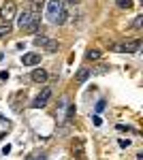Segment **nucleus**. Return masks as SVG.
Returning a JSON list of instances; mask_svg holds the SVG:
<instances>
[{"label":"nucleus","instance_id":"nucleus-1","mask_svg":"<svg viewBox=\"0 0 143 160\" xmlns=\"http://www.w3.org/2000/svg\"><path fill=\"white\" fill-rule=\"evenodd\" d=\"M45 15H47V19H49V24H64L66 22V11H64V4H62V0H49V4H47V9H45Z\"/></svg>","mask_w":143,"mask_h":160},{"label":"nucleus","instance_id":"nucleus-2","mask_svg":"<svg viewBox=\"0 0 143 160\" xmlns=\"http://www.w3.org/2000/svg\"><path fill=\"white\" fill-rule=\"evenodd\" d=\"M113 51H120V53H137L141 49V41L139 38H130V41H124V43H115L111 45Z\"/></svg>","mask_w":143,"mask_h":160},{"label":"nucleus","instance_id":"nucleus-3","mask_svg":"<svg viewBox=\"0 0 143 160\" xmlns=\"http://www.w3.org/2000/svg\"><path fill=\"white\" fill-rule=\"evenodd\" d=\"M34 45H36V47H41V49H45V51H49V53H56V51L60 49L58 41H56V38L45 37V34H36V37H34Z\"/></svg>","mask_w":143,"mask_h":160},{"label":"nucleus","instance_id":"nucleus-4","mask_svg":"<svg viewBox=\"0 0 143 160\" xmlns=\"http://www.w3.org/2000/svg\"><path fill=\"white\" fill-rule=\"evenodd\" d=\"M15 13H17V7H15V2L13 0H7L2 7H0V17H2V22L4 24H9L13 17H15Z\"/></svg>","mask_w":143,"mask_h":160},{"label":"nucleus","instance_id":"nucleus-5","mask_svg":"<svg viewBox=\"0 0 143 160\" xmlns=\"http://www.w3.org/2000/svg\"><path fill=\"white\" fill-rule=\"evenodd\" d=\"M49 98H51V88H43V90L36 94V98L32 100V109H43L49 102Z\"/></svg>","mask_w":143,"mask_h":160},{"label":"nucleus","instance_id":"nucleus-6","mask_svg":"<svg viewBox=\"0 0 143 160\" xmlns=\"http://www.w3.org/2000/svg\"><path fill=\"white\" fill-rule=\"evenodd\" d=\"M36 17H38V15H34L30 9H24V11L17 15V26H19V30H24V32H26V28L32 24V19H36Z\"/></svg>","mask_w":143,"mask_h":160},{"label":"nucleus","instance_id":"nucleus-7","mask_svg":"<svg viewBox=\"0 0 143 160\" xmlns=\"http://www.w3.org/2000/svg\"><path fill=\"white\" fill-rule=\"evenodd\" d=\"M22 64L24 66H36V64H41V56L36 51H28L22 56Z\"/></svg>","mask_w":143,"mask_h":160},{"label":"nucleus","instance_id":"nucleus-8","mask_svg":"<svg viewBox=\"0 0 143 160\" xmlns=\"http://www.w3.org/2000/svg\"><path fill=\"white\" fill-rule=\"evenodd\" d=\"M30 79L34 81V83H45L49 79V73L45 71V68H34L32 73H30Z\"/></svg>","mask_w":143,"mask_h":160},{"label":"nucleus","instance_id":"nucleus-9","mask_svg":"<svg viewBox=\"0 0 143 160\" xmlns=\"http://www.w3.org/2000/svg\"><path fill=\"white\" fill-rule=\"evenodd\" d=\"M69 98H62L60 100V109H58V122H66L69 120Z\"/></svg>","mask_w":143,"mask_h":160},{"label":"nucleus","instance_id":"nucleus-10","mask_svg":"<svg viewBox=\"0 0 143 160\" xmlns=\"http://www.w3.org/2000/svg\"><path fill=\"white\" fill-rule=\"evenodd\" d=\"M90 75H92V71H90L88 66H81V68L75 73V83H84V81H88Z\"/></svg>","mask_w":143,"mask_h":160},{"label":"nucleus","instance_id":"nucleus-11","mask_svg":"<svg viewBox=\"0 0 143 160\" xmlns=\"http://www.w3.org/2000/svg\"><path fill=\"white\" fill-rule=\"evenodd\" d=\"M73 154H75L79 160H84L85 154H84V143H81V141H75V145H73Z\"/></svg>","mask_w":143,"mask_h":160},{"label":"nucleus","instance_id":"nucleus-12","mask_svg":"<svg viewBox=\"0 0 143 160\" xmlns=\"http://www.w3.org/2000/svg\"><path fill=\"white\" fill-rule=\"evenodd\" d=\"M43 7H45V0H32V4H30V11L34 13V15H38Z\"/></svg>","mask_w":143,"mask_h":160},{"label":"nucleus","instance_id":"nucleus-13","mask_svg":"<svg viewBox=\"0 0 143 160\" xmlns=\"http://www.w3.org/2000/svg\"><path fill=\"white\" fill-rule=\"evenodd\" d=\"M13 32V28L9 24H0V38H7Z\"/></svg>","mask_w":143,"mask_h":160},{"label":"nucleus","instance_id":"nucleus-14","mask_svg":"<svg viewBox=\"0 0 143 160\" xmlns=\"http://www.w3.org/2000/svg\"><path fill=\"white\" fill-rule=\"evenodd\" d=\"M85 58H88V60H92V62H96L98 58H100V51H98V49H88Z\"/></svg>","mask_w":143,"mask_h":160},{"label":"nucleus","instance_id":"nucleus-15","mask_svg":"<svg viewBox=\"0 0 143 160\" xmlns=\"http://www.w3.org/2000/svg\"><path fill=\"white\" fill-rule=\"evenodd\" d=\"M115 4H118L120 9H132V7H135L132 0H115Z\"/></svg>","mask_w":143,"mask_h":160},{"label":"nucleus","instance_id":"nucleus-16","mask_svg":"<svg viewBox=\"0 0 143 160\" xmlns=\"http://www.w3.org/2000/svg\"><path fill=\"white\" fill-rule=\"evenodd\" d=\"M141 26H143V15H137V17H135V22H132V28H135V30H139Z\"/></svg>","mask_w":143,"mask_h":160},{"label":"nucleus","instance_id":"nucleus-17","mask_svg":"<svg viewBox=\"0 0 143 160\" xmlns=\"http://www.w3.org/2000/svg\"><path fill=\"white\" fill-rule=\"evenodd\" d=\"M36 30H38V17H36V19H32V24L26 28V32H36Z\"/></svg>","mask_w":143,"mask_h":160},{"label":"nucleus","instance_id":"nucleus-18","mask_svg":"<svg viewBox=\"0 0 143 160\" xmlns=\"http://www.w3.org/2000/svg\"><path fill=\"white\" fill-rule=\"evenodd\" d=\"M28 160H45V154L43 152H34V154H30Z\"/></svg>","mask_w":143,"mask_h":160},{"label":"nucleus","instance_id":"nucleus-19","mask_svg":"<svg viewBox=\"0 0 143 160\" xmlns=\"http://www.w3.org/2000/svg\"><path fill=\"white\" fill-rule=\"evenodd\" d=\"M94 111H96V115H98V113H103V111H105V100H98Z\"/></svg>","mask_w":143,"mask_h":160},{"label":"nucleus","instance_id":"nucleus-20","mask_svg":"<svg viewBox=\"0 0 143 160\" xmlns=\"http://www.w3.org/2000/svg\"><path fill=\"white\" fill-rule=\"evenodd\" d=\"M118 130H126V132H137V130H135V128H130V126H126V124H118Z\"/></svg>","mask_w":143,"mask_h":160},{"label":"nucleus","instance_id":"nucleus-21","mask_svg":"<svg viewBox=\"0 0 143 160\" xmlns=\"http://www.w3.org/2000/svg\"><path fill=\"white\" fill-rule=\"evenodd\" d=\"M118 143H120V148H130V141L128 139H120Z\"/></svg>","mask_w":143,"mask_h":160},{"label":"nucleus","instance_id":"nucleus-22","mask_svg":"<svg viewBox=\"0 0 143 160\" xmlns=\"http://www.w3.org/2000/svg\"><path fill=\"white\" fill-rule=\"evenodd\" d=\"M0 79L7 81V79H9V71H0Z\"/></svg>","mask_w":143,"mask_h":160},{"label":"nucleus","instance_id":"nucleus-23","mask_svg":"<svg viewBox=\"0 0 143 160\" xmlns=\"http://www.w3.org/2000/svg\"><path fill=\"white\" fill-rule=\"evenodd\" d=\"M94 124H96V126H100V124H103V120H100V115H94Z\"/></svg>","mask_w":143,"mask_h":160}]
</instances>
